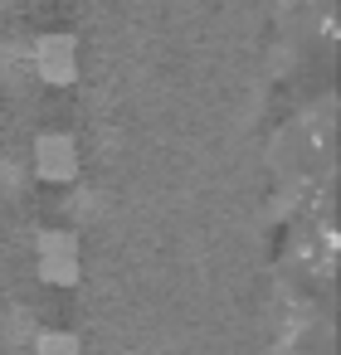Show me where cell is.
Instances as JSON below:
<instances>
[{
  "label": "cell",
  "instance_id": "obj_1",
  "mask_svg": "<svg viewBox=\"0 0 341 355\" xmlns=\"http://www.w3.org/2000/svg\"><path fill=\"white\" fill-rule=\"evenodd\" d=\"M35 268L44 282L54 287H74L78 272H83V258H78V239L74 234H44L35 243Z\"/></svg>",
  "mask_w": 341,
  "mask_h": 355
},
{
  "label": "cell",
  "instance_id": "obj_2",
  "mask_svg": "<svg viewBox=\"0 0 341 355\" xmlns=\"http://www.w3.org/2000/svg\"><path fill=\"white\" fill-rule=\"evenodd\" d=\"M35 175L49 180V185H69V180L78 175V146H74V137L44 132V137L35 141Z\"/></svg>",
  "mask_w": 341,
  "mask_h": 355
},
{
  "label": "cell",
  "instance_id": "obj_3",
  "mask_svg": "<svg viewBox=\"0 0 341 355\" xmlns=\"http://www.w3.org/2000/svg\"><path fill=\"white\" fill-rule=\"evenodd\" d=\"M35 73L54 88H69L78 78V44L69 35H44L35 44Z\"/></svg>",
  "mask_w": 341,
  "mask_h": 355
},
{
  "label": "cell",
  "instance_id": "obj_4",
  "mask_svg": "<svg viewBox=\"0 0 341 355\" xmlns=\"http://www.w3.org/2000/svg\"><path fill=\"white\" fill-rule=\"evenodd\" d=\"M35 355H83L74 331H40L35 336Z\"/></svg>",
  "mask_w": 341,
  "mask_h": 355
}]
</instances>
